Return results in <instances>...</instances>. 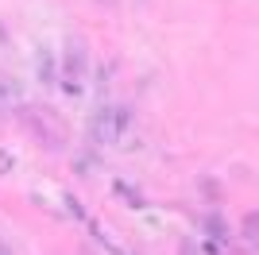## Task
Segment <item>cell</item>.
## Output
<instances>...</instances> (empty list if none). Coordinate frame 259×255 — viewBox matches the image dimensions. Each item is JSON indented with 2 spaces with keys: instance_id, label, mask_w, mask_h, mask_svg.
Segmentation results:
<instances>
[{
  "instance_id": "cell-1",
  "label": "cell",
  "mask_w": 259,
  "mask_h": 255,
  "mask_svg": "<svg viewBox=\"0 0 259 255\" xmlns=\"http://www.w3.org/2000/svg\"><path fill=\"white\" fill-rule=\"evenodd\" d=\"M81 70H85L81 47H77V42H70V47H66V77H81Z\"/></svg>"
},
{
  "instance_id": "cell-2",
  "label": "cell",
  "mask_w": 259,
  "mask_h": 255,
  "mask_svg": "<svg viewBox=\"0 0 259 255\" xmlns=\"http://www.w3.org/2000/svg\"><path fill=\"white\" fill-rule=\"evenodd\" d=\"M205 232L213 236L217 244H225V240H228V228H225V221H221V217H205Z\"/></svg>"
},
{
  "instance_id": "cell-3",
  "label": "cell",
  "mask_w": 259,
  "mask_h": 255,
  "mask_svg": "<svg viewBox=\"0 0 259 255\" xmlns=\"http://www.w3.org/2000/svg\"><path fill=\"white\" fill-rule=\"evenodd\" d=\"M8 105H16V85L0 81V108H8Z\"/></svg>"
},
{
  "instance_id": "cell-4",
  "label": "cell",
  "mask_w": 259,
  "mask_h": 255,
  "mask_svg": "<svg viewBox=\"0 0 259 255\" xmlns=\"http://www.w3.org/2000/svg\"><path fill=\"white\" fill-rule=\"evenodd\" d=\"M0 166H12V155H8V151H0Z\"/></svg>"
}]
</instances>
